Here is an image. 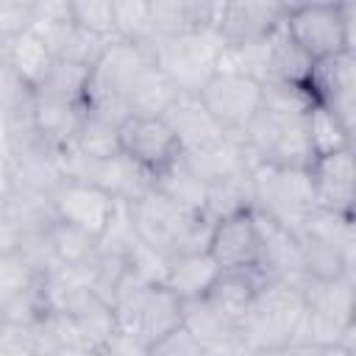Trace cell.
Instances as JSON below:
<instances>
[{
	"label": "cell",
	"instance_id": "1",
	"mask_svg": "<svg viewBox=\"0 0 356 356\" xmlns=\"http://www.w3.org/2000/svg\"><path fill=\"white\" fill-rule=\"evenodd\" d=\"M312 97L303 86L264 83L261 108L242 131V145L250 164L309 167L314 159L306 136V111Z\"/></svg>",
	"mask_w": 356,
	"mask_h": 356
},
{
	"label": "cell",
	"instance_id": "2",
	"mask_svg": "<svg viewBox=\"0 0 356 356\" xmlns=\"http://www.w3.org/2000/svg\"><path fill=\"white\" fill-rule=\"evenodd\" d=\"M306 314V286L264 278L236 323L239 353H284Z\"/></svg>",
	"mask_w": 356,
	"mask_h": 356
},
{
	"label": "cell",
	"instance_id": "3",
	"mask_svg": "<svg viewBox=\"0 0 356 356\" xmlns=\"http://www.w3.org/2000/svg\"><path fill=\"white\" fill-rule=\"evenodd\" d=\"M128 211H131L136 236L167 256L209 250V236L214 222L206 220L203 214H195L178 206L175 200L161 195L156 186L128 200Z\"/></svg>",
	"mask_w": 356,
	"mask_h": 356
},
{
	"label": "cell",
	"instance_id": "4",
	"mask_svg": "<svg viewBox=\"0 0 356 356\" xmlns=\"http://www.w3.org/2000/svg\"><path fill=\"white\" fill-rule=\"evenodd\" d=\"M150 61L153 58L145 42H131L120 36L108 39L103 53L89 67L83 108L120 125L128 117V92Z\"/></svg>",
	"mask_w": 356,
	"mask_h": 356
},
{
	"label": "cell",
	"instance_id": "5",
	"mask_svg": "<svg viewBox=\"0 0 356 356\" xmlns=\"http://www.w3.org/2000/svg\"><path fill=\"white\" fill-rule=\"evenodd\" d=\"M295 236L309 281H331L353 273L356 236L350 214H337L314 206L303 225L295 231Z\"/></svg>",
	"mask_w": 356,
	"mask_h": 356
},
{
	"label": "cell",
	"instance_id": "6",
	"mask_svg": "<svg viewBox=\"0 0 356 356\" xmlns=\"http://www.w3.org/2000/svg\"><path fill=\"white\" fill-rule=\"evenodd\" d=\"M145 44L153 64L181 95H197L220 67L222 39L214 33V28L189 33H153Z\"/></svg>",
	"mask_w": 356,
	"mask_h": 356
},
{
	"label": "cell",
	"instance_id": "7",
	"mask_svg": "<svg viewBox=\"0 0 356 356\" xmlns=\"http://www.w3.org/2000/svg\"><path fill=\"white\" fill-rule=\"evenodd\" d=\"M250 175H253V211L295 234L314 209V195L306 167L250 164Z\"/></svg>",
	"mask_w": 356,
	"mask_h": 356
},
{
	"label": "cell",
	"instance_id": "8",
	"mask_svg": "<svg viewBox=\"0 0 356 356\" xmlns=\"http://www.w3.org/2000/svg\"><path fill=\"white\" fill-rule=\"evenodd\" d=\"M284 28L312 61L353 50V3L292 6L286 8Z\"/></svg>",
	"mask_w": 356,
	"mask_h": 356
},
{
	"label": "cell",
	"instance_id": "9",
	"mask_svg": "<svg viewBox=\"0 0 356 356\" xmlns=\"http://www.w3.org/2000/svg\"><path fill=\"white\" fill-rule=\"evenodd\" d=\"M197 97L225 134L242 136V131L250 125V120L261 108L264 83L245 72L217 67V72L203 83Z\"/></svg>",
	"mask_w": 356,
	"mask_h": 356
},
{
	"label": "cell",
	"instance_id": "10",
	"mask_svg": "<svg viewBox=\"0 0 356 356\" xmlns=\"http://www.w3.org/2000/svg\"><path fill=\"white\" fill-rule=\"evenodd\" d=\"M56 164H58L61 178H75V181L95 184V186L111 192L120 200H134L145 189L153 186L150 172H145L139 164H134L125 153L95 159V156H83V153L67 147L56 156Z\"/></svg>",
	"mask_w": 356,
	"mask_h": 356
},
{
	"label": "cell",
	"instance_id": "11",
	"mask_svg": "<svg viewBox=\"0 0 356 356\" xmlns=\"http://www.w3.org/2000/svg\"><path fill=\"white\" fill-rule=\"evenodd\" d=\"M303 89L312 97V103L331 108L353 131V120H356V58H353V50L314 58Z\"/></svg>",
	"mask_w": 356,
	"mask_h": 356
},
{
	"label": "cell",
	"instance_id": "12",
	"mask_svg": "<svg viewBox=\"0 0 356 356\" xmlns=\"http://www.w3.org/2000/svg\"><path fill=\"white\" fill-rule=\"evenodd\" d=\"M50 209H53V217H58L75 228H83L86 234L100 239L114 217L117 197L95 184L61 178L50 195Z\"/></svg>",
	"mask_w": 356,
	"mask_h": 356
},
{
	"label": "cell",
	"instance_id": "13",
	"mask_svg": "<svg viewBox=\"0 0 356 356\" xmlns=\"http://www.w3.org/2000/svg\"><path fill=\"white\" fill-rule=\"evenodd\" d=\"M286 8V0H220L211 28L222 47L259 42L284 22Z\"/></svg>",
	"mask_w": 356,
	"mask_h": 356
},
{
	"label": "cell",
	"instance_id": "14",
	"mask_svg": "<svg viewBox=\"0 0 356 356\" xmlns=\"http://www.w3.org/2000/svg\"><path fill=\"white\" fill-rule=\"evenodd\" d=\"M120 150L150 178L181 156V145L164 117L128 114L120 122Z\"/></svg>",
	"mask_w": 356,
	"mask_h": 356
},
{
	"label": "cell",
	"instance_id": "15",
	"mask_svg": "<svg viewBox=\"0 0 356 356\" xmlns=\"http://www.w3.org/2000/svg\"><path fill=\"white\" fill-rule=\"evenodd\" d=\"M314 206L350 214L353 217V200H356V167H353V145L314 156L306 167Z\"/></svg>",
	"mask_w": 356,
	"mask_h": 356
},
{
	"label": "cell",
	"instance_id": "16",
	"mask_svg": "<svg viewBox=\"0 0 356 356\" xmlns=\"http://www.w3.org/2000/svg\"><path fill=\"white\" fill-rule=\"evenodd\" d=\"M209 253L220 270L259 267L261 236H259V220L253 209L217 220L209 236Z\"/></svg>",
	"mask_w": 356,
	"mask_h": 356
},
{
	"label": "cell",
	"instance_id": "17",
	"mask_svg": "<svg viewBox=\"0 0 356 356\" xmlns=\"http://www.w3.org/2000/svg\"><path fill=\"white\" fill-rule=\"evenodd\" d=\"M83 103H72V100H58V97H44V95H33L31 92V134L33 142L58 156L61 150H67L81 128L83 120Z\"/></svg>",
	"mask_w": 356,
	"mask_h": 356
},
{
	"label": "cell",
	"instance_id": "18",
	"mask_svg": "<svg viewBox=\"0 0 356 356\" xmlns=\"http://www.w3.org/2000/svg\"><path fill=\"white\" fill-rule=\"evenodd\" d=\"M161 117L172 128V134H175V139L181 145V153H197V150L220 142L222 136H228L211 120V114L203 108L197 95H178L172 100V106Z\"/></svg>",
	"mask_w": 356,
	"mask_h": 356
},
{
	"label": "cell",
	"instance_id": "19",
	"mask_svg": "<svg viewBox=\"0 0 356 356\" xmlns=\"http://www.w3.org/2000/svg\"><path fill=\"white\" fill-rule=\"evenodd\" d=\"M181 323H184V300L170 286L153 284V286H147V292L142 298V306H139V312L134 317L131 331L147 345V356H150V348L164 334L178 328Z\"/></svg>",
	"mask_w": 356,
	"mask_h": 356
},
{
	"label": "cell",
	"instance_id": "20",
	"mask_svg": "<svg viewBox=\"0 0 356 356\" xmlns=\"http://www.w3.org/2000/svg\"><path fill=\"white\" fill-rule=\"evenodd\" d=\"M53 61H56V56L47 44L44 33L36 25H28L19 33H14L11 39H6V64L14 72V78L22 86H28L31 92L42 83V78L47 75Z\"/></svg>",
	"mask_w": 356,
	"mask_h": 356
},
{
	"label": "cell",
	"instance_id": "21",
	"mask_svg": "<svg viewBox=\"0 0 356 356\" xmlns=\"http://www.w3.org/2000/svg\"><path fill=\"white\" fill-rule=\"evenodd\" d=\"M184 325L200 339L206 353H239L236 323L217 312L203 295L184 300Z\"/></svg>",
	"mask_w": 356,
	"mask_h": 356
},
{
	"label": "cell",
	"instance_id": "22",
	"mask_svg": "<svg viewBox=\"0 0 356 356\" xmlns=\"http://www.w3.org/2000/svg\"><path fill=\"white\" fill-rule=\"evenodd\" d=\"M56 58H67V61H78V64H95V58L103 53V47L108 44V39L114 36H97L81 25H75L72 19H53V22H33Z\"/></svg>",
	"mask_w": 356,
	"mask_h": 356
},
{
	"label": "cell",
	"instance_id": "23",
	"mask_svg": "<svg viewBox=\"0 0 356 356\" xmlns=\"http://www.w3.org/2000/svg\"><path fill=\"white\" fill-rule=\"evenodd\" d=\"M153 33H189L214 25L220 0H147Z\"/></svg>",
	"mask_w": 356,
	"mask_h": 356
},
{
	"label": "cell",
	"instance_id": "24",
	"mask_svg": "<svg viewBox=\"0 0 356 356\" xmlns=\"http://www.w3.org/2000/svg\"><path fill=\"white\" fill-rule=\"evenodd\" d=\"M220 267L211 259L209 250L197 253H172L167 259V273H164V286H170L181 300H192L206 295L211 281L217 278Z\"/></svg>",
	"mask_w": 356,
	"mask_h": 356
},
{
	"label": "cell",
	"instance_id": "25",
	"mask_svg": "<svg viewBox=\"0 0 356 356\" xmlns=\"http://www.w3.org/2000/svg\"><path fill=\"white\" fill-rule=\"evenodd\" d=\"M261 281H264V275L256 267H248V270H220L203 298L217 312H222L228 320L239 323Z\"/></svg>",
	"mask_w": 356,
	"mask_h": 356
},
{
	"label": "cell",
	"instance_id": "26",
	"mask_svg": "<svg viewBox=\"0 0 356 356\" xmlns=\"http://www.w3.org/2000/svg\"><path fill=\"white\" fill-rule=\"evenodd\" d=\"M253 209V175L250 167H242L236 172L220 175L206 184V203H203V217L217 222L222 217L239 214Z\"/></svg>",
	"mask_w": 356,
	"mask_h": 356
},
{
	"label": "cell",
	"instance_id": "27",
	"mask_svg": "<svg viewBox=\"0 0 356 356\" xmlns=\"http://www.w3.org/2000/svg\"><path fill=\"white\" fill-rule=\"evenodd\" d=\"M42 236H44V245H47L56 267H83L100 250L97 236H92L83 228H75V225H70L58 217H53L42 228Z\"/></svg>",
	"mask_w": 356,
	"mask_h": 356
},
{
	"label": "cell",
	"instance_id": "28",
	"mask_svg": "<svg viewBox=\"0 0 356 356\" xmlns=\"http://www.w3.org/2000/svg\"><path fill=\"white\" fill-rule=\"evenodd\" d=\"M309 70H312V58L295 44V39L286 33L284 22L275 31H270V36H267V81L264 83L303 86Z\"/></svg>",
	"mask_w": 356,
	"mask_h": 356
},
{
	"label": "cell",
	"instance_id": "29",
	"mask_svg": "<svg viewBox=\"0 0 356 356\" xmlns=\"http://www.w3.org/2000/svg\"><path fill=\"white\" fill-rule=\"evenodd\" d=\"M153 186L167 195L170 200H175L178 206L195 211V214H203V203H206V181L195 172V167L184 159V153L170 161L164 170H159L153 175Z\"/></svg>",
	"mask_w": 356,
	"mask_h": 356
},
{
	"label": "cell",
	"instance_id": "30",
	"mask_svg": "<svg viewBox=\"0 0 356 356\" xmlns=\"http://www.w3.org/2000/svg\"><path fill=\"white\" fill-rule=\"evenodd\" d=\"M181 92L170 83V78L150 61L142 75L136 78V83L131 86L128 92V114H139V117H161L172 100L178 97Z\"/></svg>",
	"mask_w": 356,
	"mask_h": 356
},
{
	"label": "cell",
	"instance_id": "31",
	"mask_svg": "<svg viewBox=\"0 0 356 356\" xmlns=\"http://www.w3.org/2000/svg\"><path fill=\"white\" fill-rule=\"evenodd\" d=\"M306 136H309V147L314 156L353 145V131L331 108L320 103H312L306 111Z\"/></svg>",
	"mask_w": 356,
	"mask_h": 356
},
{
	"label": "cell",
	"instance_id": "32",
	"mask_svg": "<svg viewBox=\"0 0 356 356\" xmlns=\"http://www.w3.org/2000/svg\"><path fill=\"white\" fill-rule=\"evenodd\" d=\"M42 281V273L22 250L0 253V312L19 300L22 295L33 292Z\"/></svg>",
	"mask_w": 356,
	"mask_h": 356
},
{
	"label": "cell",
	"instance_id": "33",
	"mask_svg": "<svg viewBox=\"0 0 356 356\" xmlns=\"http://www.w3.org/2000/svg\"><path fill=\"white\" fill-rule=\"evenodd\" d=\"M86 81H89V64H78V61L56 58L53 67L47 70V75L42 78V83L33 89V95H44V97H58V100L83 103Z\"/></svg>",
	"mask_w": 356,
	"mask_h": 356
},
{
	"label": "cell",
	"instance_id": "34",
	"mask_svg": "<svg viewBox=\"0 0 356 356\" xmlns=\"http://www.w3.org/2000/svg\"><path fill=\"white\" fill-rule=\"evenodd\" d=\"M72 150L83 153V156H95V159H106V156H117L120 150V125L111 120H103L97 114L83 111L81 128L70 145Z\"/></svg>",
	"mask_w": 356,
	"mask_h": 356
},
{
	"label": "cell",
	"instance_id": "35",
	"mask_svg": "<svg viewBox=\"0 0 356 356\" xmlns=\"http://www.w3.org/2000/svg\"><path fill=\"white\" fill-rule=\"evenodd\" d=\"M114 36L131 42H147L153 36L150 3L147 0H111Z\"/></svg>",
	"mask_w": 356,
	"mask_h": 356
},
{
	"label": "cell",
	"instance_id": "36",
	"mask_svg": "<svg viewBox=\"0 0 356 356\" xmlns=\"http://www.w3.org/2000/svg\"><path fill=\"white\" fill-rule=\"evenodd\" d=\"M67 14L75 25L97 36H114L111 0H67Z\"/></svg>",
	"mask_w": 356,
	"mask_h": 356
},
{
	"label": "cell",
	"instance_id": "37",
	"mask_svg": "<svg viewBox=\"0 0 356 356\" xmlns=\"http://www.w3.org/2000/svg\"><path fill=\"white\" fill-rule=\"evenodd\" d=\"M0 356H36V323H19L3 317Z\"/></svg>",
	"mask_w": 356,
	"mask_h": 356
},
{
	"label": "cell",
	"instance_id": "38",
	"mask_svg": "<svg viewBox=\"0 0 356 356\" xmlns=\"http://www.w3.org/2000/svg\"><path fill=\"white\" fill-rule=\"evenodd\" d=\"M203 345L200 339L181 323L178 328H172L170 334H164L153 348H150V356H203Z\"/></svg>",
	"mask_w": 356,
	"mask_h": 356
},
{
	"label": "cell",
	"instance_id": "39",
	"mask_svg": "<svg viewBox=\"0 0 356 356\" xmlns=\"http://www.w3.org/2000/svg\"><path fill=\"white\" fill-rule=\"evenodd\" d=\"M33 25V3L31 0H0V42L11 39L22 28Z\"/></svg>",
	"mask_w": 356,
	"mask_h": 356
},
{
	"label": "cell",
	"instance_id": "40",
	"mask_svg": "<svg viewBox=\"0 0 356 356\" xmlns=\"http://www.w3.org/2000/svg\"><path fill=\"white\" fill-rule=\"evenodd\" d=\"M25 234H28L25 222L17 217V211L6 200H0V253L19 250Z\"/></svg>",
	"mask_w": 356,
	"mask_h": 356
},
{
	"label": "cell",
	"instance_id": "41",
	"mask_svg": "<svg viewBox=\"0 0 356 356\" xmlns=\"http://www.w3.org/2000/svg\"><path fill=\"white\" fill-rule=\"evenodd\" d=\"M345 3H353V0H289V8L292 6H345Z\"/></svg>",
	"mask_w": 356,
	"mask_h": 356
},
{
	"label": "cell",
	"instance_id": "42",
	"mask_svg": "<svg viewBox=\"0 0 356 356\" xmlns=\"http://www.w3.org/2000/svg\"><path fill=\"white\" fill-rule=\"evenodd\" d=\"M8 159H3L0 156V200L6 197V192H8Z\"/></svg>",
	"mask_w": 356,
	"mask_h": 356
},
{
	"label": "cell",
	"instance_id": "43",
	"mask_svg": "<svg viewBox=\"0 0 356 356\" xmlns=\"http://www.w3.org/2000/svg\"><path fill=\"white\" fill-rule=\"evenodd\" d=\"M0 325H3V312H0Z\"/></svg>",
	"mask_w": 356,
	"mask_h": 356
},
{
	"label": "cell",
	"instance_id": "44",
	"mask_svg": "<svg viewBox=\"0 0 356 356\" xmlns=\"http://www.w3.org/2000/svg\"><path fill=\"white\" fill-rule=\"evenodd\" d=\"M286 6H289V0H286Z\"/></svg>",
	"mask_w": 356,
	"mask_h": 356
}]
</instances>
